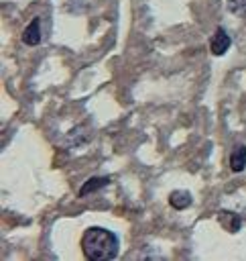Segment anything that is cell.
I'll return each instance as SVG.
<instances>
[{"label": "cell", "mask_w": 246, "mask_h": 261, "mask_svg": "<svg viewBox=\"0 0 246 261\" xmlns=\"http://www.w3.org/2000/svg\"><path fill=\"white\" fill-rule=\"evenodd\" d=\"M118 237L102 226H89L81 234V251L89 261H110L118 255Z\"/></svg>", "instance_id": "6da1fadb"}, {"label": "cell", "mask_w": 246, "mask_h": 261, "mask_svg": "<svg viewBox=\"0 0 246 261\" xmlns=\"http://www.w3.org/2000/svg\"><path fill=\"white\" fill-rule=\"evenodd\" d=\"M230 45H232L230 33H228L224 27H218L216 33H213V37H211V41H209V51H211V55H216V57L224 55V53L230 49Z\"/></svg>", "instance_id": "7a4b0ae2"}, {"label": "cell", "mask_w": 246, "mask_h": 261, "mask_svg": "<svg viewBox=\"0 0 246 261\" xmlns=\"http://www.w3.org/2000/svg\"><path fill=\"white\" fill-rule=\"evenodd\" d=\"M22 43L24 45H28V47H35V45H39L41 43V18H33L28 24H26V29L22 31Z\"/></svg>", "instance_id": "3957f363"}, {"label": "cell", "mask_w": 246, "mask_h": 261, "mask_svg": "<svg viewBox=\"0 0 246 261\" xmlns=\"http://www.w3.org/2000/svg\"><path fill=\"white\" fill-rule=\"evenodd\" d=\"M228 163H230V169L232 171H236V173L244 171L246 169V145H236L232 149V153H230Z\"/></svg>", "instance_id": "277c9868"}, {"label": "cell", "mask_w": 246, "mask_h": 261, "mask_svg": "<svg viewBox=\"0 0 246 261\" xmlns=\"http://www.w3.org/2000/svg\"><path fill=\"white\" fill-rule=\"evenodd\" d=\"M220 224L228 230V232H238L240 226H242V220L236 212H230V210H220V216H218Z\"/></svg>", "instance_id": "5b68a950"}, {"label": "cell", "mask_w": 246, "mask_h": 261, "mask_svg": "<svg viewBox=\"0 0 246 261\" xmlns=\"http://www.w3.org/2000/svg\"><path fill=\"white\" fill-rule=\"evenodd\" d=\"M108 184H110V177H108V175H96V177H89V179L79 188V198L89 196V194H94L96 190L106 188Z\"/></svg>", "instance_id": "8992f818"}, {"label": "cell", "mask_w": 246, "mask_h": 261, "mask_svg": "<svg viewBox=\"0 0 246 261\" xmlns=\"http://www.w3.org/2000/svg\"><path fill=\"white\" fill-rule=\"evenodd\" d=\"M191 202H193V198H191V194L187 190H175V192L169 194V204L175 210H185V208L191 206Z\"/></svg>", "instance_id": "52a82bcc"}, {"label": "cell", "mask_w": 246, "mask_h": 261, "mask_svg": "<svg viewBox=\"0 0 246 261\" xmlns=\"http://www.w3.org/2000/svg\"><path fill=\"white\" fill-rule=\"evenodd\" d=\"M228 10L234 14L246 12V0H228Z\"/></svg>", "instance_id": "ba28073f"}]
</instances>
